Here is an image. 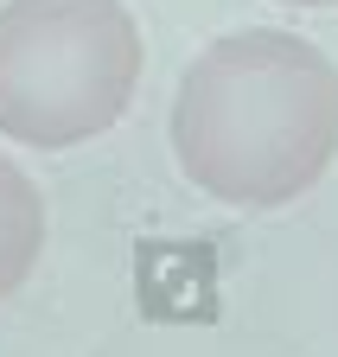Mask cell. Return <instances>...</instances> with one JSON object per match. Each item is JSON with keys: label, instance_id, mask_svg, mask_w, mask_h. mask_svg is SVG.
<instances>
[{"label": "cell", "instance_id": "cell-3", "mask_svg": "<svg viewBox=\"0 0 338 357\" xmlns=\"http://www.w3.org/2000/svg\"><path fill=\"white\" fill-rule=\"evenodd\" d=\"M38 255H45V192L0 153V300L32 281Z\"/></svg>", "mask_w": 338, "mask_h": 357}, {"label": "cell", "instance_id": "cell-4", "mask_svg": "<svg viewBox=\"0 0 338 357\" xmlns=\"http://www.w3.org/2000/svg\"><path fill=\"white\" fill-rule=\"evenodd\" d=\"M275 7H293V13H313V7H338V0H275Z\"/></svg>", "mask_w": 338, "mask_h": 357}, {"label": "cell", "instance_id": "cell-2", "mask_svg": "<svg viewBox=\"0 0 338 357\" xmlns=\"http://www.w3.org/2000/svg\"><path fill=\"white\" fill-rule=\"evenodd\" d=\"M147 38L121 0L0 7V141L70 153L128 115Z\"/></svg>", "mask_w": 338, "mask_h": 357}, {"label": "cell", "instance_id": "cell-1", "mask_svg": "<svg viewBox=\"0 0 338 357\" xmlns=\"http://www.w3.org/2000/svg\"><path fill=\"white\" fill-rule=\"evenodd\" d=\"M166 141L204 198L281 211L338 160V64L287 26L224 32L185 64Z\"/></svg>", "mask_w": 338, "mask_h": 357}]
</instances>
